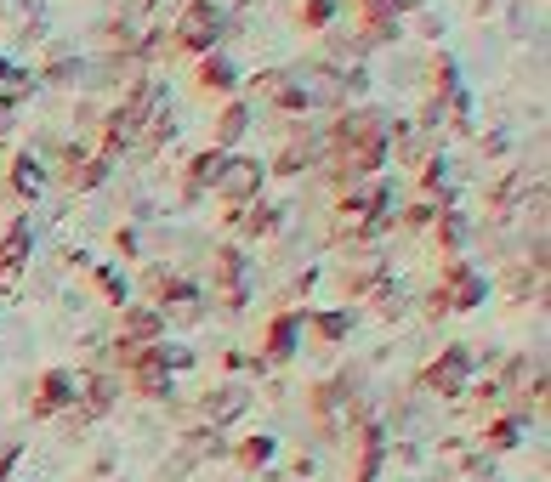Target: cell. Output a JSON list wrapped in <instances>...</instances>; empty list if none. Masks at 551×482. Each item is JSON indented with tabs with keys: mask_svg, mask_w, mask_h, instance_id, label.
Returning a JSON list of instances; mask_svg holds the SVG:
<instances>
[{
	"mask_svg": "<svg viewBox=\"0 0 551 482\" xmlns=\"http://www.w3.org/2000/svg\"><path fill=\"white\" fill-rule=\"evenodd\" d=\"M273 352H296V318H285V324L273 329Z\"/></svg>",
	"mask_w": 551,
	"mask_h": 482,
	"instance_id": "9",
	"label": "cell"
},
{
	"mask_svg": "<svg viewBox=\"0 0 551 482\" xmlns=\"http://www.w3.org/2000/svg\"><path fill=\"white\" fill-rule=\"evenodd\" d=\"M23 91H29V74H18L12 63H0V103H18Z\"/></svg>",
	"mask_w": 551,
	"mask_h": 482,
	"instance_id": "7",
	"label": "cell"
},
{
	"mask_svg": "<svg viewBox=\"0 0 551 482\" xmlns=\"http://www.w3.org/2000/svg\"><path fill=\"white\" fill-rule=\"evenodd\" d=\"M80 397V380L69 375V369H57V375H46V397H40V409H63V403H74Z\"/></svg>",
	"mask_w": 551,
	"mask_h": 482,
	"instance_id": "5",
	"label": "cell"
},
{
	"mask_svg": "<svg viewBox=\"0 0 551 482\" xmlns=\"http://www.w3.org/2000/svg\"><path fill=\"white\" fill-rule=\"evenodd\" d=\"M256 188H262V165H256V159H222V171H216V193H228V199H250Z\"/></svg>",
	"mask_w": 551,
	"mask_h": 482,
	"instance_id": "2",
	"label": "cell"
},
{
	"mask_svg": "<svg viewBox=\"0 0 551 482\" xmlns=\"http://www.w3.org/2000/svg\"><path fill=\"white\" fill-rule=\"evenodd\" d=\"M245 403H250L245 386H222V392H216L211 403H205V414H211L216 426H222V420H233V414H245Z\"/></svg>",
	"mask_w": 551,
	"mask_h": 482,
	"instance_id": "4",
	"label": "cell"
},
{
	"mask_svg": "<svg viewBox=\"0 0 551 482\" xmlns=\"http://www.w3.org/2000/svg\"><path fill=\"white\" fill-rule=\"evenodd\" d=\"M324 335H330V341H341V335H347V318H341V312H330V318H324Z\"/></svg>",
	"mask_w": 551,
	"mask_h": 482,
	"instance_id": "13",
	"label": "cell"
},
{
	"mask_svg": "<svg viewBox=\"0 0 551 482\" xmlns=\"http://www.w3.org/2000/svg\"><path fill=\"white\" fill-rule=\"evenodd\" d=\"M228 80H233V63H222V57L205 63V86H228Z\"/></svg>",
	"mask_w": 551,
	"mask_h": 482,
	"instance_id": "10",
	"label": "cell"
},
{
	"mask_svg": "<svg viewBox=\"0 0 551 482\" xmlns=\"http://www.w3.org/2000/svg\"><path fill=\"white\" fill-rule=\"evenodd\" d=\"M216 29H222L216 6H194V12L182 18V40H188V46H205V40H216Z\"/></svg>",
	"mask_w": 551,
	"mask_h": 482,
	"instance_id": "3",
	"label": "cell"
},
{
	"mask_svg": "<svg viewBox=\"0 0 551 482\" xmlns=\"http://www.w3.org/2000/svg\"><path fill=\"white\" fill-rule=\"evenodd\" d=\"M125 335H131V341H154V335H160V312H131V318H125Z\"/></svg>",
	"mask_w": 551,
	"mask_h": 482,
	"instance_id": "6",
	"label": "cell"
},
{
	"mask_svg": "<svg viewBox=\"0 0 551 482\" xmlns=\"http://www.w3.org/2000/svg\"><path fill=\"white\" fill-rule=\"evenodd\" d=\"M517 431H523V426H517V420H506V426H495V448H512V443H517Z\"/></svg>",
	"mask_w": 551,
	"mask_h": 482,
	"instance_id": "12",
	"label": "cell"
},
{
	"mask_svg": "<svg viewBox=\"0 0 551 482\" xmlns=\"http://www.w3.org/2000/svg\"><path fill=\"white\" fill-rule=\"evenodd\" d=\"M449 290H455V307H472V301H478V295H483V284H478V273H466V267H461Z\"/></svg>",
	"mask_w": 551,
	"mask_h": 482,
	"instance_id": "8",
	"label": "cell"
},
{
	"mask_svg": "<svg viewBox=\"0 0 551 482\" xmlns=\"http://www.w3.org/2000/svg\"><path fill=\"white\" fill-rule=\"evenodd\" d=\"M432 392H444V397H455V392H466V380H472V352H461V346H449L444 358L432 363Z\"/></svg>",
	"mask_w": 551,
	"mask_h": 482,
	"instance_id": "1",
	"label": "cell"
},
{
	"mask_svg": "<svg viewBox=\"0 0 551 482\" xmlns=\"http://www.w3.org/2000/svg\"><path fill=\"white\" fill-rule=\"evenodd\" d=\"M245 120H250L245 108H233L228 120H222V137H239V131H245Z\"/></svg>",
	"mask_w": 551,
	"mask_h": 482,
	"instance_id": "11",
	"label": "cell"
}]
</instances>
